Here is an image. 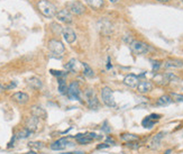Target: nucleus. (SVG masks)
Listing matches in <instances>:
<instances>
[{
    "mask_svg": "<svg viewBox=\"0 0 183 154\" xmlns=\"http://www.w3.org/2000/svg\"><path fill=\"white\" fill-rule=\"evenodd\" d=\"M38 9L47 18H52L56 15V7L47 0H41L38 2Z\"/></svg>",
    "mask_w": 183,
    "mask_h": 154,
    "instance_id": "nucleus-1",
    "label": "nucleus"
},
{
    "mask_svg": "<svg viewBox=\"0 0 183 154\" xmlns=\"http://www.w3.org/2000/svg\"><path fill=\"white\" fill-rule=\"evenodd\" d=\"M48 48H50L51 53L56 56H62L65 51L64 45L57 39H51L48 42Z\"/></svg>",
    "mask_w": 183,
    "mask_h": 154,
    "instance_id": "nucleus-2",
    "label": "nucleus"
},
{
    "mask_svg": "<svg viewBox=\"0 0 183 154\" xmlns=\"http://www.w3.org/2000/svg\"><path fill=\"white\" fill-rule=\"evenodd\" d=\"M101 98L103 100L105 105L109 106V107H116V101H115L114 94H112V91L111 89L108 88V87H105L101 90Z\"/></svg>",
    "mask_w": 183,
    "mask_h": 154,
    "instance_id": "nucleus-3",
    "label": "nucleus"
},
{
    "mask_svg": "<svg viewBox=\"0 0 183 154\" xmlns=\"http://www.w3.org/2000/svg\"><path fill=\"white\" fill-rule=\"evenodd\" d=\"M86 99H87L88 106L91 109L96 110V109L99 108V100H98L96 94H94V91L92 89H88L86 91Z\"/></svg>",
    "mask_w": 183,
    "mask_h": 154,
    "instance_id": "nucleus-4",
    "label": "nucleus"
},
{
    "mask_svg": "<svg viewBox=\"0 0 183 154\" xmlns=\"http://www.w3.org/2000/svg\"><path fill=\"white\" fill-rule=\"evenodd\" d=\"M130 48H132V51L135 53V54H137V55H142V54H145L148 52V45L145 44V43L143 42H139V41H133V42L130 43Z\"/></svg>",
    "mask_w": 183,
    "mask_h": 154,
    "instance_id": "nucleus-5",
    "label": "nucleus"
},
{
    "mask_svg": "<svg viewBox=\"0 0 183 154\" xmlns=\"http://www.w3.org/2000/svg\"><path fill=\"white\" fill-rule=\"evenodd\" d=\"M68 10L74 15H82L86 11V7L80 1H72L68 4Z\"/></svg>",
    "mask_w": 183,
    "mask_h": 154,
    "instance_id": "nucleus-6",
    "label": "nucleus"
},
{
    "mask_svg": "<svg viewBox=\"0 0 183 154\" xmlns=\"http://www.w3.org/2000/svg\"><path fill=\"white\" fill-rule=\"evenodd\" d=\"M66 94L71 100H80V88L78 82H72L70 84Z\"/></svg>",
    "mask_w": 183,
    "mask_h": 154,
    "instance_id": "nucleus-7",
    "label": "nucleus"
},
{
    "mask_svg": "<svg viewBox=\"0 0 183 154\" xmlns=\"http://www.w3.org/2000/svg\"><path fill=\"white\" fill-rule=\"evenodd\" d=\"M56 18L59 19L60 22H63V23L65 24H71L72 23V15H71V13H70L68 9H62L60 10L59 13H56Z\"/></svg>",
    "mask_w": 183,
    "mask_h": 154,
    "instance_id": "nucleus-8",
    "label": "nucleus"
},
{
    "mask_svg": "<svg viewBox=\"0 0 183 154\" xmlns=\"http://www.w3.org/2000/svg\"><path fill=\"white\" fill-rule=\"evenodd\" d=\"M68 145H73L69 141V138H60L51 145V149L53 151H62V150L66 149Z\"/></svg>",
    "mask_w": 183,
    "mask_h": 154,
    "instance_id": "nucleus-9",
    "label": "nucleus"
},
{
    "mask_svg": "<svg viewBox=\"0 0 183 154\" xmlns=\"http://www.w3.org/2000/svg\"><path fill=\"white\" fill-rule=\"evenodd\" d=\"M38 125H39V118L34 116V115L32 117H29L26 121V128H28L29 131H32L33 133L38 129Z\"/></svg>",
    "mask_w": 183,
    "mask_h": 154,
    "instance_id": "nucleus-10",
    "label": "nucleus"
},
{
    "mask_svg": "<svg viewBox=\"0 0 183 154\" xmlns=\"http://www.w3.org/2000/svg\"><path fill=\"white\" fill-rule=\"evenodd\" d=\"M165 134H166L165 132H161V133H158V134H156V135L151 140V142H150L148 146H150L152 150H157L158 147H160L161 141H162V138L165 136Z\"/></svg>",
    "mask_w": 183,
    "mask_h": 154,
    "instance_id": "nucleus-11",
    "label": "nucleus"
},
{
    "mask_svg": "<svg viewBox=\"0 0 183 154\" xmlns=\"http://www.w3.org/2000/svg\"><path fill=\"white\" fill-rule=\"evenodd\" d=\"M11 99L17 103H19V105H25V103H28L29 96L27 94H25V92H16V94L11 96Z\"/></svg>",
    "mask_w": 183,
    "mask_h": 154,
    "instance_id": "nucleus-12",
    "label": "nucleus"
},
{
    "mask_svg": "<svg viewBox=\"0 0 183 154\" xmlns=\"http://www.w3.org/2000/svg\"><path fill=\"white\" fill-rule=\"evenodd\" d=\"M62 35H63L64 39L66 41V43H69V44H72V43L75 42V39H77V35H75V33L73 32V29H71V28H69V27H66L63 29Z\"/></svg>",
    "mask_w": 183,
    "mask_h": 154,
    "instance_id": "nucleus-13",
    "label": "nucleus"
},
{
    "mask_svg": "<svg viewBox=\"0 0 183 154\" xmlns=\"http://www.w3.org/2000/svg\"><path fill=\"white\" fill-rule=\"evenodd\" d=\"M30 112H32V114L34 116L38 117V118H42V119H46V117H47L46 110L44 108L39 107V106H33Z\"/></svg>",
    "mask_w": 183,
    "mask_h": 154,
    "instance_id": "nucleus-14",
    "label": "nucleus"
},
{
    "mask_svg": "<svg viewBox=\"0 0 183 154\" xmlns=\"http://www.w3.org/2000/svg\"><path fill=\"white\" fill-rule=\"evenodd\" d=\"M124 83L126 86H128L130 88H135L136 86H138V77L135 74H128L125 77Z\"/></svg>",
    "mask_w": 183,
    "mask_h": 154,
    "instance_id": "nucleus-15",
    "label": "nucleus"
},
{
    "mask_svg": "<svg viewBox=\"0 0 183 154\" xmlns=\"http://www.w3.org/2000/svg\"><path fill=\"white\" fill-rule=\"evenodd\" d=\"M152 88H153V84L151 82H148V81H142L137 86L138 92H141V94H147V92H150L152 90Z\"/></svg>",
    "mask_w": 183,
    "mask_h": 154,
    "instance_id": "nucleus-16",
    "label": "nucleus"
},
{
    "mask_svg": "<svg viewBox=\"0 0 183 154\" xmlns=\"http://www.w3.org/2000/svg\"><path fill=\"white\" fill-rule=\"evenodd\" d=\"M165 68L166 69H179V68H182L183 66V61H180V60H169L165 62Z\"/></svg>",
    "mask_w": 183,
    "mask_h": 154,
    "instance_id": "nucleus-17",
    "label": "nucleus"
},
{
    "mask_svg": "<svg viewBox=\"0 0 183 154\" xmlns=\"http://www.w3.org/2000/svg\"><path fill=\"white\" fill-rule=\"evenodd\" d=\"M28 84L30 86V88L35 89V90H39L42 88V86H43L41 79H38L36 77H33L30 79H28Z\"/></svg>",
    "mask_w": 183,
    "mask_h": 154,
    "instance_id": "nucleus-18",
    "label": "nucleus"
},
{
    "mask_svg": "<svg viewBox=\"0 0 183 154\" xmlns=\"http://www.w3.org/2000/svg\"><path fill=\"white\" fill-rule=\"evenodd\" d=\"M78 60H75V59H72V60L69 61V63L68 64H65V69L69 71V72H77L79 70V66H78Z\"/></svg>",
    "mask_w": 183,
    "mask_h": 154,
    "instance_id": "nucleus-19",
    "label": "nucleus"
},
{
    "mask_svg": "<svg viewBox=\"0 0 183 154\" xmlns=\"http://www.w3.org/2000/svg\"><path fill=\"white\" fill-rule=\"evenodd\" d=\"M32 134H33L32 131H29L28 128H24V129L18 132V134L16 135V137H17V140H25V138H28Z\"/></svg>",
    "mask_w": 183,
    "mask_h": 154,
    "instance_id": "nucleus-20",
    "label": "nucleus"
},
{
    "mask_svg": "<svg viewBox=\"0 0 183 154\" xmlns=\"http://www.w3.org/2000/svg\"><path fill=\"white\" fill-rule=\"evenodd\" d=\"M87 4L92 9H100L103 6V0H87Z\"/></svg>",
    "mask_w": 183,
    "mask_h": 154,
    "instance_id": "nucleus-21",
    "label": "nucleus"
},
{
    "mask_svg": "<svg viewBox=\"0 0 183 154\" xmlns=\"http://www.w3.org/2000/svg\"><path fill=\"white\" fill-rule=\"evenodd\" d=\"M172 103V98L170 96H162L161 98L157 100V106H169L170 103Z\"/></svg>",
    "mask_w": 183,
    "mask_h": 154,
    "instance_id": "nucleus-22",
    "label": "nucleus"
},
{
    "mask_svg": "<svg viewBox=\"0 0 183 154\" xmlns=\"http://www.w3.org/2000/svg\"><path fill=\"white\" fill-rule=\"evenodd\" d=\"M68 86H66V82L63 78H60L59 79V92L62 94H64L68 92Z\"/></svg>",
    "mask_w": 183,
    "mask_h": 154,
    "instance_id": "nucleus-23",
    "label": "nucleus"
},
{
    "mask_svg": "<svg viewBox=\"0 0 183 154\" xmlns=\"http://www.w3.org/2000/svg\"><path fill=\"white\" fill-rule=\"evenodd\" d=\"M156 123H157V121H153V119H151V118H150V116H147V117H145V118L143 119L142 125L145 127V128H152V127L155 125Z\"/></svg>",
    "mask_w": 183,
    "mask_h": 154,
    "instance_id": "nucleus-24",
    "label": "nucleus"
},
{
    "mask_svg": "<svg viewBox=\"0 0 183 154\" xmlns=\"http://www.w3.org/2000/svg\"><path fill=\"white\" fill-rule=\"evenodd\" d=\"M82 66H83V73H84V75H86L87 78H93V77H94V73H93V71H92L91 68L89 66V64H87V63L83 62Z\"/></svg>",
    "mask_w": 183,
    "mask_h": 154,
    "instance_id": "nucleus-25",
    "label": "nucleus"
},
{
    "mask_svg": "<svg viewBox=\"0 0 183 154\" xmlns=\"http://www.w3.org/2000/svg\"><path fill=\"white\" fill-rule=\"evenodd\" d=\"M92 141H93V138L90 136V134H83L82 137L78 140V143L79 144H89V143H91Z\"/></svg>",
    "mask_w": 183,
    "mask_h": 154,
    "instance_id": "nucleus-26",
    "label": "nucleus"
},
{
    "mask_svg": "<svg viewBox=\"0 0 183 154\" xmlns=\"http://www.w3.org/2000/svg\"><path fill=\"white\" fill-rule=\"evenodd\" d=\"M121 140L126 141V142H134V141H138V136L126 133V134H121Z\"/></svg>",
    "mask_w": 183,
    "mask_h": 154,
    "instance_id": "nucleus-27",
    "label": "nucleus"
},
{
    "mask_svg": "<svg viewBox=\"0 0 183 154\" xmlns=\"http://www.w3.org/2000/svg\"><path fill=\"white\" fill-rule=\"evenodd\" d=\"M170 97L172 98V100L176 101V103H183V94H171Z\"/></svg>",
    "mask_w": 183,
    "mask_h": 154,
    "instance_id": "nucleus-28",
    "label": "nucleus"
},
{
    "mask_svg": "<svg viewBox=\"0 0 183 154\" xmlns=\"http://www.w3.org/2000/svg\"><path fill=\"white\" fill-rule=\"evenodd\" d=\"M164 78L167 82H170V81H179V78L176 75H174L173 73H165Z\"/></svg>",
    "mask_w": 183,
    "mask_h": 154,
    "instance_id": "nucleus-29",
    "label": "nucleus"
},
{
    "mask_svg": "<svg viewBox=\"0 0 183 154\" xmlns=\"http://www.w3.org/2000/svg\"><path fill=\"white\" fill-rule=\"evenodd\" d=\"M50 72L53 75H56V77H59V78H64V77H66V74H68V73H65V72H62V71H56V70H51Z\"/></svg>",
    "mask_w": 183,
    "mask_h": 154,
    "instance_id": "nucleus-30",
    "label": "nucleus"
},
{
    "mask_svg": "<svg viewBox=\"0 0 183 154\" xmlns=\"http://www.w3.org/2000/svg\"><path fill=\"white\" fill-rule=\"evenodd\" d=\"M28 145H29V147H34V149H42L44 145H43V143H41V142H30V143H28Z\"/></svg>",
    "mask_w": 183,
    "mask_h": 154,
    "instance_id": "nucleus-31",
    "label": "nucleus"
},
{
    "mask_svg": "<svg viewBox=\"0 0 183 154\" xmlns=\"http://www.w3.org/2000/svg\"><path fill=\"white\" fill-rule=\"evenodd\" d=\"M127 146L130 147V149H133V150H136L139 147V143H138L137 141H134V142H127Z\"/></svg>",
    "mask_w": 183,
    "mask_h": 154,
    "instance_id": "nucleus-32",
    "label": "nucleus"
},
{
    "mask_svg": "<svg viewBox=\"0 0 183 154\" xmlns=\"http://www.w3.org/2000/svg\"><path fill=\"white\" fill-rule=\"evenodd\" d=\"M52 29L54 31L55 33H62V32H63V29H62L61 26L57 25V24H52Z\"/></svg>",
    "mask_w": 183,
    "mask_h": 154,
    "instance_id": "nucleus-33",
    "label": "nucleus"
},
{
    "mask_svg": "<svg viewBox=\"0 0 183 154\" xmlns=\"http://www.w3.org/2000/svg\"><path fill=\"white\" fill-rule=\"evenodd\" d=\"M152 65H153V71H154V72H156V71L160 69L161 64H160V62H158V61H153V62H152Z\"/></svg>",
    "mask_w": 183,
    "mask_h": 154,
    "instance_id": "nucleus-34",
    "label": "nucleus"
},
{
    "mask_svg": "<svg viewBox=\"0 0 183 154\" xmlns=\"http://www.w3.org/2000/svg\"><path fill=\"white\" fill-rule=\"evenodd\" d=\"M101 129H102V132H105V133H110V131H111V128L108 126V123L107 121H105V124H103V126L101 127Z\"/></svg>",
    "mask_w": 183,
    "mask_h": 154,
    "instance_id": "nucleus-35",
    "label": "nucleus"
},
{
    "mask_svg": "<svg viewBox=\"0 0 183 154\" xmlns=\"http://www.w3.org/2000/svg\"><path fill=\"white\" fill-rule=\"evenodd\" d=\"M150 118H151V119H153V121H158V119L161 118V116H160V115H157V114H152V115H150Z\"/></svg>",
    "mask_w": 183,
    "mask_h": 154,
    "instance_id": "nucleus-36",
    "label": "nucleus"
},
{
    "mask_svg": "<svg viewBox=\"0 0 183 154\" xmlns=\"http://www.w3.org/2000/svg\"><path fill=\"white\" fill-rule=\"evenodd\" d=\"M109 147V144L108 143H106V144H100L97 146V149L98 150H102V149H108Z\"/></svg>",
    "mask_w": 183,
    "mask_h": 154,
    "instance_id": "nucleus-37",
    "label": "nucleus"
},
{
    "mask_svg": "<svg viewBox=\"0 0 183 154\" xmlns=\"http://www.w3.org/2000/svg\"><path fill=\"white\" fill-rule=\"evenodd\" d=\"M106 143H108V144H114V145L116 144L115 140H112V138H111V137H109V136L106 138Z\"/></svg>",
    "mask_w": 183,
    "mask_h": 154,
    "instance_id": "nucleus-38",
    "label": "nucleus"
},
{
    "mask_svg": "<svg viewBox=\"0 0 183 154\" xmlns=\"http://www.w3.org/2000/svg\"><path fill=\"white\" fill-rule=\"evenodd\" d=\"M90 136H91L93 140H94V138H97V140H100V138H101V136H99L98 134H96V133H90Z\"/></svg>",
    "mask_w": 183,
    "mask_h": 154,
    "instance_id": "nucleus-39",
    "label": "nucleus"
},
{
    "mask_svg": "<svg viewBox=\"0 0 183 154\" xmlns=\"http://www.w3.org/2000/svg\"><path fill=\"white\" fill-rule=\"evenodd\" d=\"M16 138H17V137H16V136H14V137H13V138H11V141H10L9 142V144H8V147H13V146H14V142H15V140H16Z\"/></svg>",
    "mask_w": 183,
    "mask_h": 154,
    "instance_id": "nucleus-40",
    "label": "nucleus"
},
{
    "mask_svg": "<svg viewBox=\"0 0 183 154\" xmlns=\"http://www.w3.org/2000/svg\"><path fill=\"white\" fill-rule=\"evenodd\" d=\"M62 154H84V152L79 151V152H66V153H62Z\"/></svg>",
    "mask_w": 183,
    "mask_h": 154,
    "instance_id": "nucleus-41",
    "label": "nucleus"
},
{
    "mask_svg": "<svg viewBox=\"0 0 183 154\" xmlns=\"http://www.w3.org/2000/svg\"><path fill=\"white\" fill-rule=\"evenodd\" d=\"M107 69H111V64H110V59L108 57V64H107Z\"/></svg>",
    "mask_w": 183,
    "mask_h": 154,
    "instance_id": "nucleus-42",
    "label": "nucleus"
},
{
    "mask_svg": "<svg viewBox=\"0 0 183 154\" xmlns=\"http://www.w3.org/2000/svg\"><path fill=\"white\" fill-rule=\"evenodd\" d=\"M170 153H171V150H167V151H166L164 154H170Z\"/></svg>",
    "mask_w": 183,
    "mask_h": 154,
    "instance_id": "nucleus-43",
    "label": "nucleus"
},
{
    "mask_svg": "<svg viewBox=\"0 0 183 154\" xmlns=\"http://www.w3.org/2000/svg\"><path fill=\"white\" fill-rule=\"evenodd\" d=\"M26 154H37V153H35V152H33V151H30V152H28V153H26Z\"/></svg>",
    "mask_w": 183,
    "mask_h": 154,
    "instance_id": "nucleus-44",
    "label": "nucleus"
},
{
    "mask_svg": "<svg viewBox=\"0 0 183 154\" xmlns=\"http://www.w3.org/2000/svg\"><path fill=\"white\" fill-rule=\"evenodd\" d=\"M157 1H162V2H167L169 0H157Z\"/></svg>",
    "mask_w": 183,
    "mask_h": 154,
    "instance_id": "nucleus-45",
    "label": "nucleus"
},
{
    "mask_svg": "<svg viewBox=\"0 0 183 154\" xmlns=\"http://www.w3.org/2000/svg\"><path fill=\"white\" fill-rule=\"evenodd\" d=\"M111 2H118V0H110Z\"/></svg>",
    "mask_w": 183,
    "mask_h": 154,
    "instance_id": "nucleus-46",
    "label": "nucleus"
},
{
    "mask_svg": "<svg viewBox=\"0 0 183 154\" xmlns=\"http://www.w3.org/2000/svg\"><path fill=\"white\" fill-rule=\"evenodd\" d=\"M182 2H183V0H182Z\"/></svg>",
    "mask_w": 183,
    "mask_h": 154,
    "instance_id": "nucleus-47",
    "label": "nucleus"
}]
</instances>
